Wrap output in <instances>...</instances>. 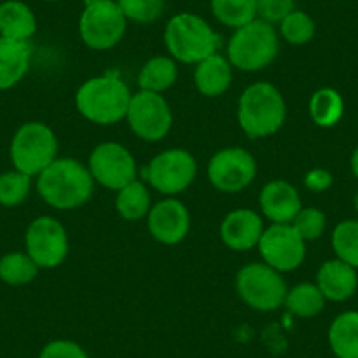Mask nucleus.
Instances as JSON below:
<instances>
[{"label":"nucleus","mask_w":358,"mask_h":358,"mask_svg":"<svg viewBox=\"0 0 358 358\" xmlns=\"http://www.w3.org/2000/svg\"><path fill=\"white\" fill-rule=\"evenodd\" d=\"M43 2H57V0H43Z\"/></svg>","instance_id":"39"},{"label":"nucleus","mask_w":358,"mask_h":358,"mask_svg":"<svg viewBox=\"0 0 358 358\" xmlns=\"http://www.w3.org/2000/svg\"><path fill=\"white\" fill-rule=\"evenodd\" d=\"M327 299L316 283H299L288 288L283 308L297 318H315L325 309Z\"/></svg>","instance_id":"25"},{"label":"nucleus","mask_w":358,"mask_h":358,"mask_svg":"<svg viewBox=\"0 0 358 358\" xmlns=\"http://www.w3.org/2000/svg\"><path fill=\"white\" fill-rule=\"evenodd\" d=\"M316 34V23L306 11L294 9L280 22V36L292 46H304L311 43Z\"/></svg>","instance_id":"30"},{"label":"nucleus","mask_w":358,"mask_h":358,"mask_svg":"<svg viewBox=\"0 0 358 358\" xmlns=\"http://www.w3.org/2000/svg\"><path fill=\"white\" fill-rule=\"evenodd\" d=\"M334 185L332 172L323 167H315L304 174V187L313 194H323Z\"/></svg>","instance_id":"36"},{"label":"nucleus","mask_w":358,"mask_h":358,"mask_svg":"<svg viewBox=\"0 0 358 358\" xmlns=\"http://www.w3.org/2000/svg\"><path fill=\"white\" fill-rule=\"evenodd\" d=\"M211 13L227 29L237 30L257 20L255 0H211Z\"/></svg>","instance_id":"28"},{"label":"nucleus","mask_w":358,"mask_h":358,"mask_svg":"<svg viewBox=\"0 0 358 358\" xmlns=\"http://www.w3.org/2000/svg\"><path fill=\"white\" fill-rule=\"evenodd\" d=\"M37 32V18L22 0H6L0 4V37L29 43Z\"/></svg>","instance_id":"21"},{"label":"nucleus","mask_w":358,"mask_h":358,"mask_svg":"<svg viewBox=\"0 0 358 358\" xmlns=\"http://www.w3.org/2000/svg\"><path fill=\"white\" fill-rule=\"evenodd\" d=\"M151 194L143 181H132L116 192V213L127 222H139L146 218L151 209Z\"/></svg>","instance_id":"26"},{"label":"nucleus","mask_w":358,"mask_h":358,"mask_svg":"<svg viewBox=\"0 0 358 358\" xmlns=\"http://www.w3.org/2000/svg\"><path fill=\"white\" fill-rule=\"evenodd\" d=\"M280 53V36L274 25L264 20H253L234 30L227 44V58L243 72H258L267 69Z\"/></svg>","instance_id":"5"},{"label":"nucleus","mask_w":358,"mask_h":358,"mask_svg":"<svg viewBox=\"0 0 358 358\" xmlns=\"http://www.w3.org/2000/svg\"><path fill=\"white\" fill-rule=\"evenodd\" d=\"M264 218L253 209H234L220 225V237L229 250L248 251L258 246L264 234Z\"/></svg>","instance_id":"17"},{"label":"nucleus","mask_w":358,"mask_h":358,"mask_svg":"<svg viewBox=\"0 0 358 358\" xmlns=\"http://www.w3.org/2000/svg\"><path fill=\"white\" fill-rule=\"evenodd\" d=\"M309 116L320 129H332L344 116V99L337 90L320 88L309 99Z\"/></svg>","instance_id":"24"},{"label":"nucleus","mask_w":358,"mask_h":358,"mask_svg":"<svg viewBox=\"0 0 358 358\" xmlns=\"http://www.w3.org/2000/svg\"><path fill=\"white\" fill-rule=\"evenodd\" d=\"M127 18L113 0H86L79 16V37L94 51L118 46L127 32Z\"/></svg>","instance_id":"8"},{"label":"nucleus","mask_w":358,"mask_h":358,"mask_svg":"<svg viewBox=\"0 0 358 358\" xmlns=\"http://www.w3.org/2000/svg\"><path fill=\"white\" fill-rule=\"evenodd\" d=\"M125 120L134 136L146 143H158L172 129V111L164 95L144 90L132 94Z\"/></svg>","instance_id":"10"},{"label":"nucleus","mask_w":358,"mask_h":358,"mask_svg":"<svg viewBox=\"0 0 358 358\" xmlns=\"http://www.w3.org/2000/svg\"><path fill=\"white\" fill-rule=\"evenodd\" d=\"M113 2H116V0H113Z\"/></svg>","instance_id":"40"},{"label":"nucleus","mask_w":358,"mask_h":358,"mask_svg":"<svg viewBox=\"0 0 358 358\" xmlns=\"http://www.w3.org/2000/svg\"><path fill=\"white\" fill-rule=\"evenodd\" d=\"M9 157L16 171L37 178L58 158L57 134L43 122L23 123L13 136Z\"/></svg>","instance_id":"6"},{"label":"nucleus","mask_w":358,"mask_h":358,"mask_svg":"<svg viewBox=\"0 0 358 358\" xmlns=\"http://www.w3.org/2000/svg\"><path fill=\"white\" fill-rule=\"evenodd\" d=\"M316 285L330 302H346L358 290V271L339 258H330L320 265Z\"/></svg>","instance_id":"18"},{"label":"nucleus","mask_w":358,"mask_h":358,"mask_svg":"<svg viewBox=\"0 0 358 358\" xmlns=\"http://www.w3.org/2000/svg\"><path fill=\"white\" fill-rule=\"evenodd\" d=\"M234 79V67L229 58L222 57L220 53L211 55L206 60L195 65L194 83L199 94L204 97L216 99L227 94Z\"/></svg>","instance_id":"19"},{"label":"nucleus","mask_w":358,"mask_h":358,"mask_svg":"<svg viewBox=\"0 0 358 358\" xmlns=\"http://www.w3.org/2000/svg\"><path fill=\"white\" fill-rule=\"evenodd\" d=\"M258 206L271 223H292L302 209V199L294 185L285 179H273L260 190Z\"/></svg>","instance_id":"16"},{"label":"nucleus","mask_w":358,"mask_h":358,"mask_svg":"<svg viewBox=\"0 0 358 358\" xmlns=\"http://www.w3.org/2000/svg\"><path fill=\"white\" fill-rule=\"evenodd\" d=\"M306 241L292 223H271L258 241L262 262L276 268L278 273H292L306 260Z\"/></svg>","instance_id":"14"},{"label":"nucleus","mask_w":358,"mask_h":358,"mask_svg":"<svg viewBox=\"0 0 358 358\" xmlns=\"http://www.w3.org/2000/svg\"><path fill=\"white\" fill-rule=\"evenodd\" d=\"M292 227L297 230V234L306 243H311V241L320 239L325 234L327 216L322 209L304 208L302 206V209L297 213L294 222H292Z\"/></svg>","instance_id":"33"},{"label":"nucleus","mask_w":358,"mask_h":358,"mask_svg":"<svg viewBox=\"0 0 358 358\" xmlns=\"http://www.w3.org/2000/svg\"><path fill=\"white\" fill-rule=\"evenodd\" d=\"M237 122L250 139H267L287 122V102L278 86L257 81L246 86L237 102Z\"/></svg>","instance_id":"2"},{"label":"nucleus","mask_w":358,"mask_h":358,"mask_svg":"<svg viewBox=\"0 0 358 358\" xmlns=\"http://www.w3.org/2000/svg\"><path fill=\"white\" fill-rule=\"evenodd\" d=\"M257 18L276 25L295 9V0H255Z\"/></svg>","instance_id":"34"},{"label":"nucleus","mask_w":358,"mask_h":358,"mask_svg":"<svg viewBox=\"0 0 358 358\" xmlns=\"http://www.w3.org/2000/svg\"><path fill=\"white\" fill-rule=\"evenodd\" d=\"M25 250L39 268L58 267L69 255L67 229L53 216H39L27 227Z\"/></svg>","instance_id":"13"},{"label":"nucleus","mask_w":358,"mask_h":358,"mask_svg":"<svg viewBox=\"0 0 358 358\" xmlns=\"http://www.w3.org/2000/svg\"><path fill=\"white\" fill-rule=\"evenodd\" d=\"M353 208H355V211L358 213V190L355 192V195H353Z\"/></svg>","instance_id":"38"},{"label":"nucleus","mask_w":358,"mask_h":358,"mask_svg":"<svg viewBox=\"0 0 358 358\" xmlns=\"http://www.w3.org/2000/svg\"><path fill=\"white\" fill-rule=\"evenodd\" d=\"M257 178V160L248 150L230 146L218 150L208 165L209 183L222 194H239Z\"/></svg>","instance_id":"11"},{"label":"nucleus","mask_w":358,"mask_h":358,"mask_svg":"<svg viewBox=\"0 0 358 358\" xmlns=\"http://www.w3.org/2000/svg\"><path fill=\"white\" fill-rule=\"evenodd\" d=\"M130 99L132 92L123 79L102 74L86 79L76 92L74 102L83 118L108 127L125 120Z\"/></svg>","instance_id":"3"},{"label":"nucleus","mask_w":358,"mask_h":358,"mask_svg":"<svg viewBox=\"0 0 358 358\" xmlns=\"http://www.w3.org/2000/svg\"><path fill=\"white\" fill-rule=\"evenodd\" d=\"M236 290L241 301L251 309L271 313L283 308L287 297V281L283 274L264 262H251L239 268L236 276Z\"/></svg>","instance_id":"7"},{"label":"nucleus","mask_w":358,"mask_h":358,"mask_svg":"<svg viewBox=\"0 0 358 358\" xmlns=\"http://www.w3.org/2000/svg\"><path fill=\"white\" fill-rule=\"evenodd\" d=\"M30 43L0 37V92L11 90L22 81L30 69Z\"/></svg>","instance_id":"20"},{"label":"nucleus","mask_w":358,"mask_h":358,"mask_svg":"<svg viewBox=\"0 0 358 358\" xmlns=\"http://www.w3.org/2000/svg\"><path fill=\"white\" fill-rule=\"evenodd\" d=\"M37 192L50 208L72 211L92 199L95 181L88 165L76 158H57L37 176Z\"/></svg>","instance_id":"1"},{"label":"nucleus","mask_w":358,"mask_h":358,"mask_svg":"<svg viewBox=\"0 0 358 358\" xmlns=\"http://www.w3.org/2000/svg\"><path fill=\"white\" fill-rule=\"evenodd\" d=\"M332 250L336 258L358 271V220H343L332 232Z\"/></svg>","instance_id":"29"},{"label":"nucleus","mask_w":358,"mask_h":358,"mask_svg":"<svg viewBox=\"0 0 358 358\" xmlns=\"http://www.w3.org/2000/svg\"><path fill=\"white\" fill-rule=\"evenodd\" d=\"M37 358H90L85 348L71 339L50 341Z\"/></svg>","instance_id":"35"},{"label":"nucleus","mask_w":358,"mask_h":358,"mask_svg":"<svg viewBox=\"0 0 358 358\" xmlns=\"http://www.w3.org/2000/svg\"><path fill=\"white\" fill-rule=\"evenodd\" d=\"M336 358H358V311H343L332 320L327 332Z\"/></svg>","instance_id":"22"},{"label":"nucleus","mask_w":358,"mask_h":358,"mask_svg":"<svg viewBox=\"0 0 358 358\" xmlns=\"http://www.w3.org/2000/svg\"><path fill=\"white\" fill-rule=\"evenodd\" d=\"M88 171L95 183L118 192L137 179V162L123 144L102 143L90 153Z\"/></svg>","instance_id":"12"},{"label":"nucleus","mask_w":358,"mask_h":358,"mask_svg":"<svg viewBox=\"0 0 358 358\" xmlns=\"http://www.w3.org/2000/svg\"><path fill=\"white\" fill-rule=\"evenodd\" d=\"M164 43L169 57L176 62L197 65L199 62L218 53L220 36L202 16L179 13L165 25Z\"/></svg>","instance_id":"4"},{"label":"nucleus","mask_w":358,"mask_h":358,"mask_svg":"<svg viewBox=\"0 0 358 358\" xmlns=\"http://www.w3.org/2000/svg\"><path fill=\"white\" fill-rule=\"evenodd\" d=\"M350 167H351V172H353L355 178L358 179V146L355 148L353 153H351V158H350Z\"/></svg>","instance_id":"37"},{"label":"nucleus","mask_w":358,"mask_h":358,"mask_svg":"<svg viewBox=\"0 0 358 358\" xmlns=\"http://www.w3.org/2000/svg\"><path fill=\"white\" fill-rule=\"evenodd\" d=\"M197 160L183 148H169L155 155L146 167V179L153 190L176 197L192 187L197 178Z\"/></svg>","instance_id":"9"},{"label":"nucleus","mask_w":358,"mask_h":358,"mask_svg":"<svg viewBox=\"0 0 358 358\" xmlns=\"http://www.w3.org/2000/svg\"><path fill=\"white\" fill-rule=\"evenodd\" d=\"M178 62L172 57L158 55V57L144 62L139 76H137V83H139V88L144 90V92L164 94V92L174 86V83L178 81Z\"/></svg>","instance_id":"23"},{"label":"nucleus","mask_w":358,"mask_h":358,"mask_svg":"<svg viewBox=\"0 0 358 358\" xmlns=\"http://www.w3.org/2000/svg\"><path fill=\"white\" fill-rule=\"evenodd\" d=\"M41 268L27 251H11L0 258V281L9 287H23L32 283Z\"/></svg>","instance_id":"27"},{"label":"nucleus","mask_w":358,"mask_h":358,"mask_svg":"<svg viewBox=\"0 0 358 358\" xmlns=\"http://www.w3.org/2000/svg\"><path fill=\"white\" fill-rule=\"evenodd\" d=\"M146 225L157 243L174 246L183 243L190 232V211L179 199L165 197L164 201L151 206L146 216Z\"/></svg>","instance_id":"15"},{"label":"nucleus","mask_w":358,"mask_h":358,"mask_svg":"<svg viewBox=\"0 0 358 358\" xmlns=\"http://www.w3.org/2000/svg\"><path fill=\"white\" fill-rule=\"evenodd\" d=\"M116 4L125 15L127 22L139 25L157 22L165 11V0H116Z\"/></svg>","instance_id":"32"},{"label":"nucleus","mask_w":358,"mask_h":358,"mask_svg":"<svg viewBox=\"0 0 358 358\" xmlns=\"http://www.w3.org/2000/svg\"><path fill=\"white\" fill-rule=\"evenodd\" d=\"M32 190V178L20 171H8L0 174V206L18 208L29 199Z\"/></svg>","instance_id":"31"}]
</instances>
